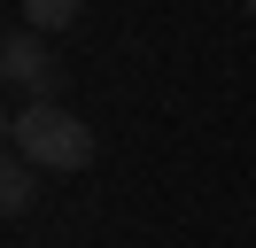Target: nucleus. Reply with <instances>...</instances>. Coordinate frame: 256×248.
<instances>
[{
	"label": "nucleus",
	"mask_w": 256,
	"mask_h": 248,
	"mask_svg": "<svg viewBox=\"0 0 256 248\" xmlns=\"http://www.w3.org/2000/svg\"><path fill=\"white\" fill-rule=\"evenodd\" d=\"M8 155H24L32 170H86L94 163V124L70 101H24L8 116Z\"/></svg>",
	"instance_id": "1"
},
{
	"label": "nucleus",
	"mask_w": 256,
	"mask_h": 248,
	"mask_svg": "<svg viewBox=\"0 0 256 248\" xmlns=\"http://www.w3.org/2000/svg\"><path fill=\"white\" fill-rule=\"evenodd\" d=\"M0 78L16 86L24 101H62V62H54V46L39 39L32 24H16L0 39Z\"/></svg>",
	"instance_id": "2"
},
{
	"label": "nucleus",
	"mask_w": 256,
	"mask_h": 248,
	"mask_svg": "<svg viewBox=\"0 0 256 248\" xmlns=\"http://www.w3.org/2000/svg\"><path fill=\"white\" fill-rule=\"evenodd\" d=\"M32 202H39V170L24 163V155H8V163H0V210H8V217H24Z\"/></svg>",
	"instance_id": "3"
},
{
	"label": "nucleus",
	"mask_w": 256,
	"mask_h": 248,
	"mask_svg": "<svg viewBox=\"0 0 256 248\" xmlns=\"http://www.w3.org/2000/svg\"><path fill=\"white\" fill-rule=\"evenodd\" d=\"M16 8H24V24H32L39 39H54V31H70V24H78V8H86V0H16Z\"/></svg>",
	"instance_id": "4"
},
{
	"label": "nucleus",
	"mask_w": 256,
	"mask_h": 248,
	"mask_svg": "<svg viewBox=\"0 0 256 248\" xmlns=\"http://www.w3.org/2000/svg\"><path fill=\"white\" fill-rule=\"evenodd\" d=\"M240 8H248V16H256V0H240Z\"/></svg>",
	"instance_id": "5"
}]
</instances>
